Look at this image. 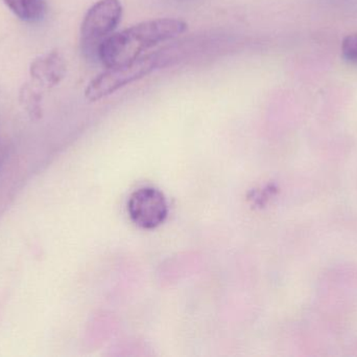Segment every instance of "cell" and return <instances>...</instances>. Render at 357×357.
<instances>
[{
	"mask_svg": "<svg viewBox=\"0 0 357 357\" xmlns=\"http://www.w3.org/2000/svg\"><path fill=\"white\" fill-rule=\"evenodd\" d=\"M188 24L180 19L144 21L107 38L98 48V61L109 67L132 62L153 46L182 35Z\"/></svg>",
	"mask_w": 357,
	"mask_h": 357,
	"instance_id": "1",
	"label": "cell"
},
{
	"mask_svg": "<svg viewBox=\"0 0 357 357\" xmlns=\"http://www.w3.org/2000/svg\"><path fill=\"white\" fill-rule=\"evenodd\" d=\"M167 61V56L162 52H152L132 62L109 67L88 84L85 90L86 99L90 102L102 100L123 86L150 75L155 69L163 66Z\"/></svg>",
	"mask_w": 357,
	"mask_h": 357,
	"instance_id": "2",
	"label": "cell"
},
{
	"mask_svg": "<svg viewBox=\"0 0 357 357\" xmlns=\"http://www.w3.org/2000/svg\"><path fill=\"white\" fill-rule=\"evenodd\" d=\"M123 12L119 0H98L88 10L81 25V48L86 59L98 60L100 44L119 27Z\"/></svg>",
	"mask_w": 357,
	"mask_h": 357,
	"instance_id": "3",
	"label": "cell"
},
{
	"mask_svg": "<svg viewBox=\"0 0 357 357\" xmlns=\"http://www.w3.org/2000/svg\"><path fill=\"white\" fill-rule=\"evenodd\" d=\"M128 211L134 224L146 230L158 228L169 214L167 199L155 188H142L131 195Z\"/></svg>",
	"mask_w": 357,
	"mask_h": 357,
	"instance_id": "4",
	"label": "cell"
},
{
	"mask_svg": "<svg viewBox=\"0 0 357 357\" xmlns=\"http://www.w3.org/2000/svg\"><path fill=\"white\" fill-rule=\"evenodd\" d=\"M67 73L66 61L59 50H52L38 57L29 66L33 82L41 87H54L64 79Z\"/></svg>",
	"mask_w": 357,
	"mask_h": 357,
	"instance_id": "5",
	"label": "cell"
},
{
	"mask_svg": "<svg viewBox=\"0 0 357 357\" xmlns=\"http://www.w3.org/2000/svg\"><path fill=\"white\" fill-rule=\"evenodd\" d=\"M6 8L25 22H39L47 10L46 0H2Z\"/></svg>",
	"mask_w": 357,
	"mask_h": 357,
	"instance_id": "6",
	"label": "cell"
},
{
	"mask_svg": "<svg viewBox=\"0 0 357 357\" xmlns=\"http://www.w3.org/2000/svg\"><path fill=\"white\" fill-rule=\"evenodd\" d=\"M41 86L37 83L23 84L19 92L21 105L31 115V117H40L42 115Z\"/></svg>",
	"mask_w": 357,
	"mask_h": 357,
	"instance_id": "7",
	"label": "cell"
},
{
	"mask_svg": "<svg viewBox=\"0 0 357 357\" xmlns=\"http://www.w3.org/2000/svg\"><path fill=\"white\" fill-rule=\"evenodd\" d=\"M342 56L347 62L357 64V33L344 38L342 42Z\"/></svg>",
	"mask_w": 357,
	"mask_h": 357,
	"instance_id": "8",
	"label": "cell"
}]
</instances>
